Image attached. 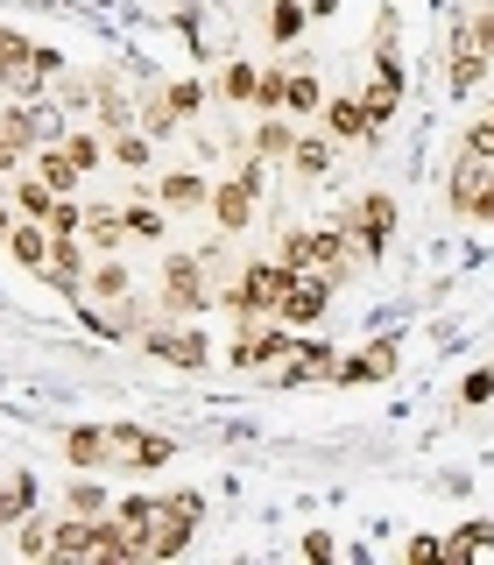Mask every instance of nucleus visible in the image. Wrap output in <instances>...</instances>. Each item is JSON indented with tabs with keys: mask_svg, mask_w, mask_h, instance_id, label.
Masks as SVG:
<instances>
[{
	"mask_svg": "<svg viewBox=\"0 0 494 565\" xmlns=\"http://www.w3.org/2000/svg\"><path fill=\"white\" fill-rule=\"evenodd\" d=\"M290 276H304V269H282V262H247V269L234 276V290H219V305L234 311V318H276L282 305V290H290Z\"/></svg>",
	"mask_w": 494,
	"mask_h": 565,
	"instance_id": "nucleus-1",
	"label": "nucleus"
},
{
	"mask_svg": "<svg viewBox=\"0 0 494 565\" xmlns=\"http://www.w3.org/2000/svg\"><path fill=\"white\" fill-rule=\"evenodd\" d=\"M198 523H205V494H198V488L155 494V537H149V558H176V552H191Z\"/></svg>",
	"mask_w": 494,
	"mask_h": 565,
	"instance_id": "nucleus-2",
	"label": "nucleus"
},
{
	"mask_svg": "<svg viewBox=\"0 0 494 565\" xmlns=\"http://www.w3.org/2000/svg\"><path fill=\"white\" fill-rule=\"evenodd\" d=\"M290 347H297V326H282V318H240V340L226 347V361H234V375H261Z\"/></svg>",
	"mask_w": 494,
	"mask_h": 565,
	"instance_id": "nucleus-3",
	"label": "nucleus"
},
{
	"mask_svg": "<svg viewBox=\"0 0 494 565\" xmlns=\"http://www.w3.org/2000/svg\"><path fill=\"white\" fill-rule=\"evenodd\" d=\"M340 220L353 226V247H361V262H382L388 241H396V226H402V205L388 199V191H367V199H353Z\"/></svg>",
	"mask_w": 494,
	"mask_h": 565,
	"instance_id": "nucleus-4",
	"label": "nucleus"
},
{
	"mask_svg": "<svg viewBox=\"0 0 494 565\" xmlns=\"http://www.w3.org/2000/svg\"><path fill=\"white\" fill-rule=\"evenodd\" d=\"M212 305L205 262L198 255H163V318H198Z\"/></svg>",
	"mask_w": 494,
	"mask_h": 565,
	"instance_id": "nucleus-5",
	"label": "nucleus"
},
{
	"mask_svg": "<svg viewBox=\"0 0 494 565\" xmlns=\"http://www.w3.org/2000/svg\"><path fill=\"white\" fill-rule=\"evenodd\" d=\"M141 347H149L163 367H184V375L212 367V340H205L198 326H191V318H184V326H149V332H141Z\"/></svg>",
	"mask_w": 494,
	"mask_h": 565,
	"instance_id": "nucleus-6",
	"label": "nucleus"
},
{
	"mask_svg": "<svg viewBox=\"0 0 494 565\" xmlns=\"http://www.w3.org/2000/svg\"><path fill=\"white\" fill-rule=\"evenodd\" d=\"M170 459H176V438L170 431H149V424H114V467L163 473Z\"/></svg>",
	"mask_w": 494,
	"mask_h": 565,
	"instance_id": "nucleus-7",
	"label": "nucleus"
},
{
	"mask_svg": "<svg viewBox=\"0 0 494 565\" xmlns=\"http://www.w3.org/2000/svg\"><path fill=\"white\" fill-rule=\"evenodd\" d=\"M487 64H494V57L473 43L466 14H459V22H452V43H445V93H452V99H473V93H481V78H487Z\"/></svg>",
	"mask_w": 494,
	"mask_h": 565,
	"instance_id": "nucleus-8",
	"label": "nucleus"
},
{
	"mask_svg": "<svg viewBox=\"0 0 494 565\" xmlns=\"http://www.w3.org/2000/svg\"><path fill=\"white\" fill-rule=\"evenodd\" d=\"M325 311H332V276L325 269L290 276V290H282V305H276V318H282V326H297V332H311Z\"/></svg>",
	"mask_w": 494,
	"mask_h": 565,
	"instance_id": "nucleus-9",
	"label": "nucleus"
},
{
	"mask_svg": "<svg viewBox=\"0 0 494 565\" xmlns=\"http://www.w3.org/2000/svg\"><path fill=\"white\" fill-rule=\"evenodd\" d=\"M396 367H402V340H388V332H382V340H367L361 353H340L332 382H340V388H367V382H388Z\"/></svg>",
	"mask_w": 494,
	"mask_h": 565,
	"instance_id": "nucleus-10",
	"label": "nucleus"
},
{
	"mask_svg": "<svg viewBox=\"0 0 494 565\" xmlns=\"http://www.w3.org/2000/svg\"><path fill=\"white\" fill-rule=\"evenodd\" d=\"M64 467H78V473L114 467V424H71L64 431Z\"/></svg>",
	"mask_w": 494,
	"mask_h": 565,
	"instance_id": "nucleus-11",
	"label": "nucleus"
},
{
	"mask_svg": "<svg viewBox=\"0 0 494 565\" xmlns=\"http://www.w3.org/2000/svg\"><path fill=\"white\" fill-rule=\"evenodd\" d=\"M205 212H212V226H219L226 241H240L247 220H255V191H247L240 177H226V184H212V205Z\"/></svg>",
	"mask_w": 494,
	"mask_h": 565,
	"instance_id": "nucleus-12",
	"label": "nucleus"
},
{
	"mask_svg": "<svg viewBox=\"0 0 494 565\" xmlns=\"http://www.w3.org/2000/svg\"><path fill=\"white\" fill-rule=\"evenodd\" d=\"M120 241H128V205L93 199L85 205V247H93V255H120Z\"/></svg>",
	"mask_w": 494,
	"mask_h": 565,
	"instance_id": "nucleus-13",
	"label": "nucleus"
},
{
	"mask_svg": "<svg viewBox=\"0 0 494 565\" xmlns=\"http://www.w3.org/2000/svg\"><path fill=\"white\" fill-rule=\"evenodd\" d=\"M318 128H325L332 141H367V135H375V120H367L361 93H340V99H325V106H318Z\"/></svg>",
	"mask_w": 494,
	"mask_h": 565,
	"instance_id": "nucleus-14",
	"label": "nucleus"
},
{
	"mask_svg": "<svg viewBox=\"0 0 494 565\" xmlns=\"http://www.w3.org/2000/svg\"><path fill=\"white\" fill-rule=\"evenodd\" d=\"M99 523L106 516H57V537H50V558H99Z\"/></svg>",
	"mask_w": 494,
	"mask_h": 565,
	"instance_id": "nucleus-15",
	"label": "nucleus"
},
{
	"mask_svg": "<svg viewBox=\"0 0 494 565\" xmlns=\"http://www.w3.org/2000/svg\"><path fill=\"white\" fill-rule=\"evenodd\" d=\"M29 170L35 177H43V184L50 191H64V199H78V163H71V149H64V141H43V149H29Z\"/></svg>",
	"mask_w": 494,
	"mask_h": 565,
	"instance_id": "nucleus-16",
	"label": "nucleus"
},
{
	"mask_svg": "<svg viewBox=\"0 0 494 565\" xmlns=\"http://www.w3.org/2000/svg\"><path fill=\"white\" fill-rule=\"evenodd\" d=\"M155 199H163L170 212H205L212 205V184H205L198 170H163V177H155Z\"/></svg>",
	"mask_w": 494,
	"mask_h": 565,
	"instance_id": "nucleus-17",
	"label": "nucleus"
},
{
	"mask_svg": "<svg viewBox=\"0 0 494 565\" xmlns=\"http://www.w3.org/2000/svg\"><path fill=\"white\" fill-rule=\"evenodd\" d=\"M128 262H120V255H99L93 262V269H85V297H93V305H120V297H128ZM85 297H78V305H85Z\"/></svg>",
	"mask_w": 494,
	"mask_h": 565,
	"instance_id": "nucleus-18",
	"label": "nucleus"
},
{
	"mask_svg": "<svg viewBox=\"0 0 494 565\" xmlns=\"http://www.w3.org/2000/svg\"><path fill=\"white\" fill-rule=\"evenodd\" d=\"M114 523L135 537V552L149 558V537H155V494H120L114 502Z\"/></svg>",
	"mask_w": 494,
	"mask_h": 565,
	"instance_id": "nucleus-19",
	"label": "nucleus"
},
{
	"mask_svg": "<svg viewBox=\"0 0 494 565\" xmlns=\"http://www.w3.org/2000/svg\"><path fill=\"white\" fill-rule=\"evenodd\" d=\"M8 255L22 262V269H35V276H43V269H50V226H43V220H14V234H8Z\"/></svg>",
	"mask_w": 494,
	"mask_h": 565,
	"instance_id": "nucleus-20",
	"label": "nucleus"
},
{
	"mask_svg": "<svg viewBox=\"0 0 494 565\" xmlns=\"http://www.w3.org/2000/svg\"><path fill=\"white\" fill-rule=\"evenodd\" d=\"M8 199H14V212H22V220H50L64 191H50V184H43V177H35V170H22V177H14V184H8Z\"/></svg>",
	"mask_w": 494,
	"mask_h": 565,
	"instance_id": "nucleus-21",
	"label": "nucleus"
},
{
	"mask_svg": "<svg viewBox=\"0 0 494 565\" xmlns=\"http://www.w3.org/2000/svg\"><path fill=\"white\" fill-rule=\"evenodd\" d=\"M255 85H261L255 57H226V64H219V85H212V93H219L226 106H255Z\"/></svg>",
	"mask_w": 494,
	"mask_h": 565,
	"instance_id": "nucleus-22",
	"label": "nucleus"
},
{
	"mask_svg": "<svg viewBox=\"0 0 494 565\" xmlns=\"http://www.w3.org/2000/svg\"><path fill=\"white\" fill-rule=\"evenodd\" d=\"M106 156H114L120 170H149L155 163V135L149 128H120V135H106Z\"/></svg>",
	"mask_w": 494,
	"mask_h": 565,
	"instance_id": "nucleus-23",
	"label": "nucleus"
},
{
	"mask_svg": "<svg viewBox=\"0 0 494 565\" xmlns=\"http://www.w3.org/2000/svg\"><path fill=\"white\" fill-rule=\"evenodd\" d=\"M304 29H311V0H269V43L276 50H290Z\"/></svg>",
	"mask_w": 494,
	"mask_h": 565,
	"instance_id": "nucleus-24",
	"label": "nucleus"
},
{
	"mask_svg": "<svg viewBox=\"0 0 494 565\" xmlns=\"http://www.w3.org/2000/svg\"><path fill=\"white\" fill-rule=\"evenodd\" d=\"M290 149H297L290 114H261V120H255V156H269V163H290Z\"/></svg>",
	"mask_w": 494,
	"mask_h": 565,
	"instance_id": "nucleus-25",
	"label": "nucleus"
},
{
	"mask_svg": "<svg viewBox=\"0 0 494 565\" xmlns=\"http://www.w3.org/2000/svg\"><path fill=\"white\" fill-rule=\"evenodd\" d=\"M276 262L282 269H318V226H282Z\"/></svg>",
	"mask_w": 494,
	"mask_h": 565,
	"instance_id": "nucleus-26",
	"label": "nucleus"
},
{
	"mask_svg": "<svg viewBox=\"0 0 494 565\" xmlns=\"http://www.w3.org/2000/svg\"><path fill=\"white\" fill-rule=\"evenodd\" d=\"M29 509H35V481L29 473H8V481H0V530H22Z\"/></svg>",
	"mask_w": 494,
	"mask_h": 565,
	"instance_id": "nucleus-27",
	"label": "nucleus"
},
{
	"mask_svg": "<svg viewBox=\"0 0 494 565\" xmlns=\"http://www.w3.org/2000/svg\"><path fill=\"white\" fill-rule=\"evenodd\" d=\"M99 85V135H120V128H135V99L120 93L114 78H93Z\"/></svg>",
	"mask_w": 494,
	"mask_h": 565,
	"instance_id": "nucleus-28",
	"label": "nucleus"
},
{
	"mask_svg": "<svg viewBox=\"0 0 494 565\" xmlns=\"http://www.w3.org/2000/svg\"><path fill=\"white\" fill-rule=\"evenodd\" d=\"M332 149H340L332 135H297V149H290V170H297V177H325V170H332Z\"/></svg>",
	"mask_w": 494,
	"mask_h": 565,
	"instance_id": "nucleus-29",
	"label": "nucleus"
},
{
	"mask_svg": "<svg viewBox=\"0 0 494 565\" xmlns=\"http://www.w3.org/2000/svg\"><path fill=\"white\" fill-rule=\"evenodd\" d=\"M64 149H71V163H78L85 177L114 163V156H106V135H93V128H64Z\"/></svg>",
	"mask_w": 494,
	"mask_h": 565,
	"instance_id": "nucleus-30",
	"label": "nucleus"
},
{
	"mask_svg": "<svg viewBox=\"0 0 494 565\" xmlns=\"http://www.w3.org/2000/svg\"><path fill=\"white\" fill-rule=\"evenodd\" d=\"M361 106H367V120H375V135H382L388 120L402 114V85H388V78H367V93H361Z\"/></svg>",
	"mask_w": 494,
	"mask_h": 565,
	"instance_id": "nucleus-31",
	"label": "nucleus"
},
{
	"mask_svg": "<svg viewBox=\"0 0 494 565\" xmlns=\"http://www.w3.org/2000/svg\"><path fill=\"white\" fill-rule=\"evenodd\" d=\"M255 114H290V71H282V64L261 71V85H255Z\"/></svg>",
	"mask_w": 494,
	"mask_h": 565,
	"instance_id": "nucleus-32",
	"label": "nucleus"
},
{
	"mask_svg": "<svg viewBox=\"0 0 494 565\" xmlns=\"http://www.w3.org/2000/svg\"><path fill=\"white\" fill-rule=\"evenodd\" d=\"M163 99H170L176 128H184V120H198V114H205V85H198V78H170V85H163Z\"/></svg>",
	"mask_w": 494,
	"mask_h": 565,
	"instance_id": "nucleus-33",
	"label": "nucleus"
},
{
	"mask_svg": "<svg viewBox=\"0 0 494 565\" xmlns=\"http://www.w3.org/2000/svg\"><path fill=\"white\" fill-rule=\"evenodd\" d=\"M473 552H494V523H466V530H452V537H445V558L452 565H466Z\"/></svg>",
	"mask_w": 494,
	"mask_h": 565,
	"instance_id": "nucleus-34",
	"label": "nucleus"
},
{
	"mask_svg": "<svg viewBox=\"0 0 494 565\" xmlns=\"http://www.w3.org/2000/svg\"><path fill=\"white\" fill-rule=\"evenodd\" d=\"M318 106H325V85L311 78V64H297L290 71V114H318Z\"/></svg>",
	"mask_w": 494,
	"mask_h": 565,
	"instance_id": "nucleus-35",
	"label": "nucleus"
},
{
	"mask_svg": "<svg viewBox=\"0 0 494 565\" xmlns=\"http://www.w3.org/2000/svg\"><path fill=\"white\" fill-rule=\"evenodd\" d=\"M64 509H71V516H106L114 502H106L99 481H71V488H64Z\"/></svg>",
	"mask_w": 494,
	"mask_h": 565,
	"instance_id": "nucleus-36",
	"label": "nucleus"
},
{
	"mask_svg": "<svg viewBox=\"0 0 494 565\" xmlns=\"http://www.w3.org/2000/svg\"><path fill=\"white\" fill-rule=\"evenodd\" d=\"M459 220H473V226H494V163L481 170V184H473V199L459 205Z\"/></svg>",
	"mask_w": 494,
	"mask_h": 565,
	"instance_id": "nucleus-37",
	"label": "nucleus"
},
{
	"mask_svg": "<svg viewBox=\"0 0 494 565\" xmlns=\"http://www.w3.org/2000/svg\"><path fill=\"white\" fill-rule=\"evenodd\" d=\"M50 537H57V523H50L43 509H29V516H22V552L29 558H50Z\"/></svg>",
	"mask_w": 494,
	"mask_h": 565,
	"instance_id": "nucleus-38",
	"label": "nucleus"
},
{
	"mask_svg": "<svg viewBox=\"0 0 494 565\" xmlns=\"http://www.w3.org/2000/svg\"><path fill=\"white\" fill-rule=\"evenodd\" d=\"M459 149H466V156H481V163H494V106H487V114L466 128V141H459Z\"/></svg>",
	"mask_w": 494,
	"mask_h": 565,
	"instance_id": "nucleus-39",
	"label": "nucleus"
},
{
	"mask_svg": "<svg viewBox=\"0 0 494 565\" xmlns=\"http://www.w3.org/2000/svg\"><path fill=\"white\" fill-rule=\"evenodd\" d=\"M459 403H466V411H481V403H494V367H473V375L459 382Z\"/></svg>",
	"mask_w": 494,
	"mask_h": 565,
	"instance_id": "nucleus-40",
	"label": "nucleus"
},
{
	"mask_svg": "<svg viewBox=\"0 0 494 565\" xmlns=\"http://www.w3.org/2000/svg\"><path fill=\"white\" fill-rule=\"evenodd\" d=\"M402 558H410V565H431V558H445V537H410V544H402Z\"/></svg>",
	"mask_w": 494,
	"mask_h": 565,
	"instance_id": "nucleus-41",
	"label": "nucleus"
},
{
	"mask_svg": "<svg viewBox=\"0 0 494 565\" xmlns=\"http://www.w3.org/2000/svg\"><path fill=\"white\" fill-rule=\"evenodd\" d=\"M466 29H473V43H481L487 57H494V8H473V14H466Z\"/></svg>",
	"mask_w": 494,
	"mask_h": 565,
	"instance_id": "nucleus-42",
	"label": "nucleus"
},
{
	"mask_svg": "<svg viewBox=\"0 0 494 565\" xmlns=\"http://www.w3.org/2000/svg\"><path fill=\"white\" fill-rule=\"evenodd\" d=\"M332 552H340V544H332V530H311V537H304V558H318V565H325Z\"/></svg>",
	"mask_w": 494,
	"mask_h": 565,
	"instance_id": "nucleus-43",
	"label": "nucleus"
},
{
	"mask_svg": "<svg viewBox=\"0 0 494 565\" xmlns=\"http://www.w3.org/2000/svg\"><path fill=\"white\" fill-rule=\"evenodd\" d=\"M14 220H22V212H14V199H0V241L14 234Z\"/></svg>",
	"mask_w": 494,
	"mask_h": 565,
	"instance_id": "nucleus-44",
	"label": "nucleus"
},
{
	"mask_svg": "<svg viewBox=\"0 0 494 565\" xmlns=\"http://www.w3.org/2000/svg\"><path fill=\"white\" fill-rule=\"evenodd\" d=\"M332 8H340V0H311V22H318V14H332Z\"/></svg>",
	"mask_w": 494,
	"mask_h": 565,
	"instance_id": "nucleus-45",
	"label": "nucleus"
}]
</instances>
